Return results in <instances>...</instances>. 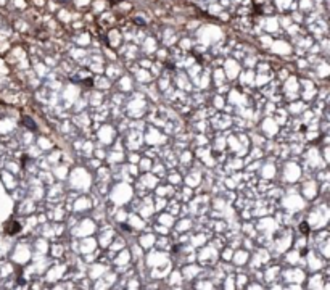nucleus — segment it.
<instances>
[{"instance_id": "1", "label": "nucleus", "mask_w": 330, "mask_h": 290, "mask_svg": "<svg viewBox=\"0 0 330 290\" xmlns=\"http://www.w3.org/2000/svg\"><path fill=\"white\" fill-rule=\"evenodd\" d=\"M19 231H21V224L18 221H10V224H7V227H5V232L8 235H16Z\"/></svg>"}, {"instance_id": "2", "label": "nucleus", "mask_w": 330, "mask_h": 290, "mask_svg": "<svg viewBox=\"0 0 330 290\" xmlns=\"http://www.w3.org/2000/svg\"><path fill=\"white\" fill-rule=\"evenodd\" d=\"M21 121H23V124H26V127H28L29 131H37V124H35V122L32 121L29 116H23V119H21Z\"/></svg>"}, {"instance_id": "3", "label": "nucleus", "mask_w": 330, "mask_h": 290, "mask_svg": "<svg viewBox=\"0 0 330 290\" xmlns=\"http://www.w3.org/2000/svg\"><path fill=\"white\" fill-rule=\"evenodd\" d=\"M299 231L303 232V234H309V224L308 223H301L299 224Z\"/></svg>"}]
</instances>
